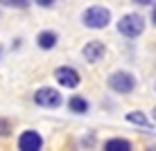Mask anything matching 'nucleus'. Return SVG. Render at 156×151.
<instances>
[{
  "instance_id": "1",
  "label": "nucleus",
  "mask_w": 156,
  "mask_h": 151,
  "mask_svg": "<svg viewBox=\"0 0 156 151\" xmlns=\"http://www.w3.org/2000/svg\"><path fill=\"white\" fill-rule=\"evenodd\" d=\"M82 20H84L86 27H90V29H102V27L109 25L111 14H109V9H104V7H88L84 12Z\"/></svg>"
},
{
  "instance_id": "2",
  "label": "nucleus",
  "mask_w": 156,
  "mask_h": 151,
  "mask_svg": "<svg viewBox=\"0 0 156 151\" xmlns=\"http://www.w3.org/2000/svg\"><path fill=\"white\" fill-rule=\"evenodd\" d=\"M143 29H145V20H143V16H138V14H127V16H122L120 23H118V32L129 36V39H136L138 34H143Z\"/></svg>"
},
{
  "instance_id": "3",
  "label": "nucleus",
  "mask_w": 156,
  "mask_h": 151,
  "mask_svg": "<svg viewBox=\"0 0 156 151\" xmlns=\"http://www.w3.org/2000/svg\"><path fill=\"white\" fill-rule=\"evenodd\" d=\"M109 86L115 90V93H131L133 86H136V79L129 72H113L109 77Z\"/></svg>"
},
{
  "instance_id": "4",
  "label": "nucleus",
  "mask_w": 156,
  "mask_h": 151,
  "mask_svg": "<svg viewBox=\"0 0 156 151\" xmlns=\"http://www.w3.org/2000/svg\"><path fill=\"white\" fill-rule=\"evenodd\" d=\"M34 99L43 108H57V106L61 104V95H59V90H55V88H39L36 95H34Z\"/></svg>"
},
{
  "instance_id": "5",
  "label": "nucleus",
  "mask_w": 156,
  "mask_h": 151,
  "mask_svg": "<svg viewBox=\"0 0 156 151\" xmlns=\"http://www.w3.org/2000/svg\"><path fill=\"white\" fill-rule=\"evenodd\" d=\"M55 77H57V81L61 86H66V88H75V86H79V81H82V79H79V72L75 68H68V66L57 68Z\"/></svg>"
},
{
  "instance_id": "6",
  "label": "nucleus",
  "mask_w": 156,
  "mask_h": 151,
  "mask_svg": "<svg viewBox=\"0 0 156 151\" xmlns=\"http://www.w3.org/2000/svg\"><path fill=\"white\" fill-rule=\"evenodd\" d=\"M43 147V138L36 131H25L18 138V149L20 151H41Z\"/></svg>"
},
{
  "instance_id": "7",
  "label": "nucleus",
  "mask_w": 156,
  "mask_h": 151,
  "mask_svg": "<svg viewBox=\"0 0 156 151\" xmlns=\"http://www.w3.org/2000/svg\"><path fill=\"white\" fill-rule=\"evenodd\" d=\"M104 45H102L100 41H90V43H86L84 45V59L86 61H90V63H95V61H100L102 57H104Z\"/></svg>"
},
{
  "instance_id": "8",
  "label": "nucleus",
  "mask_w": 156,
  "mask_h": 151,
  "mask_svg": "<svg viewBox=\"0 0 156 151\" xmlns=\"http://www.w3.org/2000/svg\"><path fill=\"white\" fill-rule=\"evenodd\" d=\"M36 43H39L41 50H52V47L57 45V34L55 32H41V34L36 36Z\"/></svg>"
},
{
  "instance_id": "9",
  "label": "nucleus",
  "mask_w": 156,
  "mask_h": 151,
  "mask_svg": "<svg viewBox=\"0 0 156 151\" xmlns=\"http://www.w3.org/2000/svg\"><path fill=\"white\" fill-rule=\"evenodd\" d=\"M104 149L106 151H131V142L122 140V138H111V140H106Z\"/></svg>"
},
{
  "instance_id": "10",
  "label": "nucleus",
  "mask_w": 156,
  "mask_h": 151,
  "mask_svg": "<svg viewBox=\"0 0 156 151\" xmlns=\"http://www.w3.org/2000/svg\"><path fill=\"white\" fill-rule=\"evenodd\" d=\"M68 106H70L73 113H86L88 111V101H86L84 97H73V99L68 101Z\"/></svg>"
},
{
  "instance_id": "11",
  "label": "nucleus",
  "mask_w": 156,
  "mask_h": 151,
  "mask_svg": "<svg viewBox=\"0 0 156 151\" xmlns=\"http://www.w3.org/2000/svg\"><path fill=\"white\" fill-rule=\"evenodd\" d=\"M127 120H129V122H133V124H140V126H149L147 117H145L143 113H138V111H133V113H127Z\"/></svg>"
},
{
  "instance_id": "12",
  "label": "nucleus",
  "mask_w": 156,
  "mask_h": 151,
  "mask_svg": "<svg viewBox=\"0 0 156 151\" xmlns=\"http://www.w3.org/2000/svg\"><path fill=\"white\" fill-rule=\"evenodd\" d=\"M5 5H12V7H18V9H23V7H27V0H2Z\"/></svg>"
},
{
  "instance_id": "13",
  "label": "nucleus",
  "mask_w": 156,
  "mask_h": 151,
  "mask_svg": "<svg viewBox=\"0 0 156 151\" xmlns=\"http://www.w3.org/2000/svg\"><path fill=\"white\" fill-rule=\"evenodd\" d=\"M52 2H55V0H36V5H41V7H50Z\"/></svg>"
},
{
  "instance_id": "14",
  "label": "nucleus",
  "mask_w": 156,
  "mask_h": 151,
  "mask_svg": "<svg viewBox=\"0 0 156 151\" xmlns=\"http://www.w3.org/2000/svg\"><path fill=\"white\" fill-rule=\"evenodd\" d=\"M133 2H138V5H149V2H154V0H133Z\"/></svg>"
},
{
  "instance_id": "15",
  "label": "nucleus",
  "mask_w": 156,
  "mask_h": 151,
  "mask_svg": "<svg viewBox=\"0 0 156 151\" xmlns=\"http://www.w3.org/2000/svg\"><path fill=\"white\" fill-rule=\"evenodd\" d=\"M152 20H154V25H156V9H154V14H152Z\"/></svg>"
},
{
  "instance_id": "16",
  "label": "nucleus",
  "mask_w": 156,
  "mask_h": 151,
  "mask_svg": "<svg viewBox=\"0 0 156 151\" xmlns=\"http://www.w3.org/2000/svg\"><path fill=\"white\" fill-rule=\"evenodd\" d=\"M154 120H156V108H154Z\"/></svg>"
}]
</instances>
